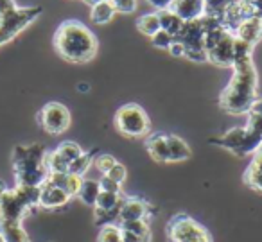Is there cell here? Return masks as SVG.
<instances>
[{"label": "cell", "instance_id": "6da1fadb", "mask_svg": "<svg viewBox=\"0 0 262 242\" xmlns=\"http://www.w3.org/2000/svg\"><path fill=\"white\" fill-rule=\"evenodd\" d=\"M230 83L219 95V106L230 115H248L258 99V76L253 59L232 67Z\"/></svg>", "mask_w": 262, "mask_h": 242}, {"label": "cell", "instance_id": "7a4b0ae2", "mask_svg": "<svg viewBox=\"0 0 262 242\" xmlns=\"http://www.w3.org/2000/svg\"><path fill=\"white\" fill-rule=\"evenodd\" d=\"M54 49L69 63H88L97 54V38L79 20H65L54 33Z\"/></svg>", "mask_w": 262, "mask_h": 242}, {"label": "cell", "instance_id": "3957f363", "mask_svg": "<svg viewBox=\"0 0 262 242\" xmlns=\"http://www.w3.org/2000/svg\"><path fill=\"white\" fill-rule=\"evenodd\" d=\"M47 149L41 144L16 145L13 149V172L18 187H41L49 178Z\"/></svg>", "mask_w": 262, "mask_h": 242}, {"label": "cell", "instance_id": "277c9868", "mask_svg": "<svg viewBox=\"0 0 262 242\" xmlns=\"http://www.w3.org/2000/svg\"><path fill=\"white\" fill-rule=\"evenodd\" d=\"M40 203V187H18L8 188L0 199V221L22 223L27 212L36 208Z\"/></svg>", "mask_w": 262, "mask_h": 242}, {"label": "cell", "instance_id": "5b68a950", "mask_svg": "<svg viewBox=\"0 0 262 242\" xmlns=\"http://www.w3.org/2000/svg\"><path fill=\"white\" fill-rule=\"evenodd\" d=\"M113 122H115L117 131L127 138L146 137L151 129V120L147 117L146 109L142 106L135 104V102L120 106L117 109Z\"/></svg>", "mask_w": 262, "mask_h": 242}, {"label": "cell", "instance_id": "8992f818", "mask_svg": "<svg viewBox=\"0 0 262 242\" xmlns=\"http://www.w3.org/2000/svg\"><path fill=\"white\" fill-rule=\"evenodd\" d=\"M41 13H43V9L40 6H29V8H18L16 6L11 11L0 15V45L8 43L15 36H18Z\"/></svg>", "mask_w": 262, "mask_h": 242}, {"label": "cell", "instance_id": "52a82bcc", "mask_svg": "<svg viewBox=\"0 0 262 242\" xmlns=\"http://www.w3.org/2000/svg\"><path fill=\"white\" fill-rule=\"evenodd\" d=\"M167 237L171 242H212L210 233L192 217L180 213L167 224Z\"/></svg>", "mask_w": 262, "mask_h": 242}, {"label": "cell", "instance_id": "ba28073f", "mask_svg": "<svg viewBox=\"0 0 262 242\" xmlns=\"http://www.w3.org/2000/svg\"><path fill=\"white\" fill-rule=\"evenodd\" d=\"M210 144L219 145V147L226 149V151L239 156V158L253 156L260 149V144L257 140H253V137L248 133L246 127H232L226 133H223L221 137L212 138Z\"/></svg>", "mask_w": 262, "mask_h": 242}, {"label": "cell", "instance_id": "9c48e42d", "mask_svg": "<svg viewBox=\"0 0 262 242\" xmlns=\"http://www.w3.org/2000/svg\"><path fill=\"white\" fill-rule=\"evenodd\" d=\"M70 122H72V117H70L69 108L61 102H47L38 112V124L49 135L65 133L70 127Z\"/></svg>", "mask_w": 262, "mask_h": 242}, {"label": "cell", "instance_id": "30bf717a", "mask_svg": "<svg viewBox=\"0 0 262 242\" xmlns=\"http://www.w3.org/2000/svg\"><path fill=\"white\" fill-rule=\"evenodd\" d=\"M205 52H207V61L217 67H233V63H235V34L232 31H226Z\"/></svg>", "mask_w": 262, "mask_h": 242}, {"label": "cell", "instance_id": "8fae6325", "mask_svg": "<svg viewBox=\"0 0 262 242\" xmlns=\"http://www.w3.org/2000/svg\"><path fill=\"white\" fill-rule=\"evenodd\" d=\"M70 199L72 197L67 192H63L59 187L52 185L51 181H45L40 187V203H38V206H41L45 210H56L69 205Z\"/></svg>", "mask_w": 262, "mask_h": 242}, {"label": "cell", "instance_id": "7c38bea8", "mask_svg": "<svg viewBox=\"0 0 262 242\" xmlns=\"http://www.w3.org/2000/svg\"><path fill=\"white\" fill-rule=\"evenodd\" d=\"M147 213H149V205H147L144 199H140V197H126V195H124V201H122V206H120L117 224L129 223V221L146 219Z\"/></svg>", "mask_w": 262, "mask_h": 242}, {"label": "cell", "instance_id": "4fadbf2b", "mask_svg": "<svg viewBox=\"0 0 262 242\" xmlns=\"http://www.w3.org/2000/svg\"><path fill=\"white\" fill-rule=\"evenodd\" d=\"M169 9L183 22H190L205 15V0H174Z\"/></svg>", "mask_w": 262, "mask_h": 242}, {"label": "cell", "instance_id": "5bb4252c", "mask_svg": "<svg viewBox=\"0 0 262 242\" xmlns=\"http://www.w3.org/2000/svg\"><path fill=\"white\" fill-rule=\"evenodd\" d=\"M233 34H235V38L246 41L253 47L255 43L262 40V18L260 16H251V18L244 20L237 26Z\"/></svg>", "mask_w": 262, "mask_h": 242}, {"label": "cell", "instance_id": "9a60e30c", "mask_svg": "<svg viewBox=\"0 0 262 242\" xmlns=\"http://www.w3.org/2000/svg\"><path fill=\"white\" fill-rule=\"evenodd\" d=\"M47 181H51L52 185L59 187L70 197H77V192H79L81 183H83V178L70 172H56V174H49Z\"/></svg>", "mask_w": 262, "mask_h": 242}, {"label": "cell", "instance_id": "2e32d148", "mask_svg": "<svg viewBox=\"0 0 262 242\" xmlns=\"http://www.w3.org/2000/svg\"><path fill=\"white\" fill-rule=\"evenodd\" d=\"M146 147H147V152H149L151 158H153L155 162L169 163L167 135H164V133L149 135V138L146 140Z\"/></svg>", "mask_w": 262, "mask_h": 242}, {"label": "cell", "instance_id": "e0dca14e", "mask_svg": "<svg viewBox=\"0 0 262 242\" xmlns=\"http://www.w3.org/2000/svg\"><path fill=\"white\" fill-rule=\"evenodd\" d=\"M167 147H169V163L185 162L192 156V149L189 147L183 138L176 135H167Z\"/></svg>", "mask_w": 262, "mask_h": 242}, {"label": "cell", "instance_id": "ac0fdd59", "mask_svg": "<svg viewBox=\"0 0 262 242\" xmlns=\"http://www.w3.org/2000/svg\"><path fill=\"white\" fill-rule=\"evenodd\" d=\"M0 237L4 238V242H31L22 223L15 221H0Z\"/></svg>", "mask_w": 262, "mask_h": 242}, {"label": "cell", "instance_id": "d6986e66", "mask_svg": "<svg viewBox=\"0 0 262 242\" xmlns=\"http://www.w3.org/2000/svg\"><path fill=\"white\" fill-rule=\"evenodd\" d=\"M115 15H117V11H115V8H113V4L110 2V0H101V2L94 4L92 6V11H90L92 22L97 24V26H104V24H108Z\"/></svg>", "mask_w": 262, "mask_h": 242}, {"label": "cell", "instance_id": "ffe728a7", "mask_svg": "<svg viewBox=\"0 0 262 242\" xmlns=\"http://www.w3.org/2000/svg\"><path fill=\"white\" fill-rule=\"evenodd\" d=\"M99 194H101V185H99L97 180H84L81 183V188L77 192V197L79 201H83L86 206H94L95 201H97Z\"/></svg>", "mask_w": 262, "mask_h": 242}, {"label": "cell", "instance_id": "44dd1931", "mask_svg": "<svg viewBox=\"0 0 262 242\" xmlns=\"http://www.w3.org/2000/svg\"><path fill=\"white\" fill-rule=\"evenodd\" d=\"M157 13H158V18H160V29L176 38V34L183 27V20L178 15H174L171 9H164V11H157Z\"/></svg>", "mask_w": 262, "mask_h": 242}, {"label": "cell", "instance_id": "7402d4cb", "mask_svg": "<svg viewBox=\"0 0 262 242\" xmlns=\"http://www.w3.org/2000/svg\"><path fill=\"white\" fill-rule=\"evenodd\" d=\"M137 29L140 31L146 36H153L160 31V18H158V13H147V15H142L139 20H137Z\"/></svg>", "mask_w": 262, "mask_h": 242}, {"label": "cell", "instance_id": "603a6c76", "mask_svg": "<svg viewBox=\"0 0 262 242\" xmlns=\"http://www.w3.org/2000/svg\"><path fill=\"white\" fill-rule=\"evenodd\" d=\"M235 2L237 0H205V15L221 20L226 9L232 8Z\"/></svg>", "mask_w": 262, "mask_h": 242}, {"label": "cell", "instance_id": "cb8c5ba5", "mask_svg": "<svg viewBox=\"0 0 262 242\" xmlns=\"http://www.w3.org/2000/svg\"><path fill=\"white\" fill-rule=\"evenodd\" d=\"M56 152H58L59 156H61L63 160H65L67 163H72L74 160H77L81 155H83V149H81V145L79 144H76V142H70V140H67V142H61V144L58 145V147L54 149Z\"/></svg>", "mask_w": 262, "mask_h": 242}, {"label": "cell", "instance_id": "d4e9b609", "mask_svg": "<svg viewBox=\"0 0 262 242\" xmlns=\"http://www.w3.org/2000/svg\"><path fill=\"white\" fill-rule=\"evenodd\" d=\"M92 165H94V155H92V152H83L79 158L74 160V162L69 165V172L83 178Z\"/></svg>", "mask_w": 262, "mask_h": 242}, {"label": "cell", "instance_id": "484cf974", "mask_svg": "<svg viewBox=\"0 0 262 242\" xmlns=\"http://www.w3.org/2000/svg\"><path fill=\"white\" fill-rule=\"evenodd\" d=\"M99 242H124L122 235H120V228L119 224H104L99 230Z\"/></svg>", "mask_w": 262, "mask_h": 242}, {"label": "cell", "instance_id": "4316f807", "mask_svg": "<svg viewBox=\"0 0 262 242\" xmlns=\"http://www.w3.org/2000/svg\"><path fill=\"white\" fill-rule=\"evenodd\" d=\"M115 163H117V160L113 158L112 155H97L94 158V167L102 174V176H104V174H108L110 169H112Z\"/></svg>", "mask_w": 262, "mask_h": 242}, {"label": "cell", "instance_id": "83f0119b", "mask_svg": "<svg viewBox=\"0 0 262 242\" xmlns=\"http://www.w3.org/2000/svg\"><path fill=\"white\" fill-rule=\"evenodd\" d=\"M151 43H153V47L157 49H164V51H169V47L172 45V41H174V36H171L169 33H165V31H158L157 34H153V36L149 38Z\"/></svg>", "mask_w": 262, "mask_h": 242}, {"label": "cell", "instance_id": "f1b7e54d", "mask_svg": "<svg viewBox=\"0 0 262 242\" xmlns=\"http://www.w3.org/2000/svg\"><path fill=\"white\" fill-rule=\"evenodd\" d=\"M104 176H108L112 181H115L117 185H122L124 181H126V178H127V170H126V167L122 165V163H119L117 162L115 165L110 169V172L108 174H104Z\"/></svg>", "mask_w": 262, "mask_h": 242}, {"label": "cell", "instance_id": "f546056e", "mask_svg": "<svg viewBox=\"0 0 262 242\" xmlns=\"http://www.w3.org/2000/svg\"><path fill=\"white\" fill-rule=\"evenodd\" d=\"M115 8L117 13H122V15H129V13H135L137 9V0H110Z\"/></svg>", "mask_w": 262, "mask_h": 242}, {"label": "cell", "instance_id": "4dcf8cb0", "mask_svg": "<svg viewBox=\"0 0 262 242\" xmlns=\"http://www.w3.org/2000/svg\"><path fill=\"white\" fill-rule=\"evenodd\" d=\"M243 181L248 185L250 188L257 192H262V174H257V172H251V170H244V176H243Z\"/></svg>", "mask_w": 262, "mask_h": 242}, {"label": "cell", "instance_id": "1f68e13d", "mask_svg": "<svg viewBox=\"0 0 262 242\" xmlns=\"http://www.w3.org/2000/svg\"><path fill=\"white\" fill-rule=\"evenodd\" d=\"M99 185H101V190L102 192H112V194H122V188L120 185H117L115 181H112L108 176H102L99 180Z\"/></svg>", "mask_w": 262, "mask_h": 242}, {"label": "cell", "instance_id": "d6a6232c", "mask_svg": "<svg viewBox=\"0 0 262 242\" xmlns=\"http://www.w3.org/2000/svg\"><path fill=\"white\" fill-rule=\"evenodd\" d=\"M246 169L251 170V172L262 174V149H258V151L251 156V162H250V165H248Z\"/></svg>", "mask_w": 262, "mask_h": 242}, {"label": "cell", "instance_id": "836d02e7", "mask_svg": "<svg viewBox=\"0 0 262 242\" xmlns=\"http://www.w3.org/2000/svg\"><path fill=\"white\" fill-rule=\"evenodd\" d=\"M120 235H122L124 242H149L151 240V235H135V233H131V231H124V230H120Z\"/></svg>", "mask_w": 262, "mask_h": 242}, {"label": "cell", "instance_id": "e575fe53", "mask_svg": "<svg viewBox=\"0 0 262 242\" xmlns=\"http://www.w3.org/2000/svg\"><path fill=\"white\" fill-rule=\"evenodd\" d=\"M146 2H149V4L157 9V11H164V9L171 8L174 0H146Z\"/></svg>", "mask_w": 262, "mask_h": 242}, {"label": "cell", "instance_id": "d590c367", "mask_svg": "<svg viewBox=\"0 0 262 242\" xmlns=\"http://www.w3.org/2000/svg\"><path fill=\"white\" fill-rule=\"evenodd\" d=\"M169 52H171L172 56H174V58H183V56H185V47H183L182 43H180V41H172V45L171 47H169Z\"/></svg>", "mask_w": 262, "mask_h": 242}, {"label": "cell", "instance_id": "8d00e7d4", "mask_svg": "<svg viewBox=\"0 0 262 242\" xmlns=\"http://www.w3.org/2000/svg\"><path fill=\"white\" fill-rule=\"evenodd\" d=\"M15 8H16L15 0H0V15H4V13L11 11Z\"/></svg>", "mask_w": 262, "mask_h": 242}, {"label": "cell", "instance_id": "74e56055", "mask_svg": "<svg viewBox=\"0 0 262 242\" xmlns=\"http://www.w3.org/2000/svg\"><path fill=\"white\" fill-rule=\"evenodd\" d=\"M251 6H253L255 16H260V18H262V0H255Z\"/></svg>", "mask_w": 262, "mask_h": 242}, {"label": "cell", "instance_id": "f35d334b", "mask_svg": "<svg viewBox=\"0 0 262 242\" xmlns=\"http://www.w3.org/2000/svg\"><path fill=\"white\" fill-rule=\"evenodd\" d=\"M251 109H255V112L258 113V115L262 117V95H258V99H257V102H255V106Z\"/></svg>", "mask_w": 262, "mask_h": 242}, {"label": "cell", "instance_id": "ab89813d", "mask_svg": "<svg viewBox=\"0 0 262 242\" xmlns=\"http://www.w3.org/2000/svg\"><path fill=\"white\" fill-rule=\"evenodd\" d=\"M6 190H8V185H6L4 181L0 180V199H2V195L6 194Z\"/></svg>", "mask_w": 262, "mask_h": 242}, {"label": "cell", "instance_id": "60d3db41", "mask_svg": "<svg viewBox=\"0 0 262 242\" xmlns=\"http://www.w3.org/2000/svg\"><path fill=\"white\" fill-rule=\"evenodd\" d=\"M77 88H79L81 92H86V90H88V84H86V83H81V84H79V86H77Z\"/></svg>", "mask_w": 262, "mask_h": 242}, {"label": "cell", "instance_id": "b9f144b4", "mask_svg": "<svg viewBox=\"0 0 262 242\" xmlns=\"http://www.w3.org/2000/svg\"><path fill=\"white\" fill-rule=\"evenodd\" d=\"M0 242H4V238H2V237H0Z\"/></svg>", "mask_w": 262, "mask_h": 242}, {"label": "cell", "instance_id": "7bdbcfd3", "mask_svg": "<svg viewBox=\"0 0 262 242\" xmlns=\"http://www.w3.org/2000/svg\"><path fill=\"white\" fill-rule=\"evenodd\" d=\"M260 149H262V145H260Z\"/></svg>", "mask_w": 262, "mask_h": 242}]
</instances>
